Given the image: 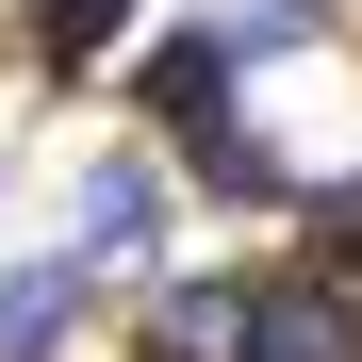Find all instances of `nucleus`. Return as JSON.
<instances>
[{
  "label": "nucleus",
  "mask_w": 362,
  "mask_h": 362,
  "mask_svg": "<svg viewBox=\"0 0 362 362\" xmlns=\"http://www.w3.org/2000/svg\"><path fill=\"white\" fill-rule=\"evenodd\" d=\"M230 99H247V66H230V33H214V17L148 49V132H198V115H230Z\"/></svg>",
  "instance_id": "nucleus-5"
},
{
  "label": "nucleus",
  "mask_w": 362,
  "mask_h": 362,
  "mask_svg": "<svg viewBox=\"0 0 362 362\" xmlns=\"http://www.w3.org/2000/svg\"><path fill=\"white\" fill-rule=\"evenodd\" d=\"M280 214H313V264H329V280H362V181H296Z\"/></svg>",
  "instance_id": "nucleus-8"
},
{
  "label": "nucleus",
  "mask_w": 362,
  "mask_h": 362,
  "mask_svg": "<svg viewBox=\"0 0 362 362\" xmlns=\"http://www.w3.org/2000/svg\"><path fill=\"white\" fill-rule=\"evenodd\" d=\"M230 362H362V280H247V313H230Z\"/></svg>",
  "instance_id": "nucleus-1"
},
{
  "label": "nucleus",
  "mask_w": 362,
  "mask_h": 362,
  "mask_svg": "<svg viewBox=\"0 0 362 362\" xmlns=\"http://www.w3.org/2000/svg\"><path fill=\"white\" fill-rule=\"evenodd\" d=\"M66 247L115 280V264H148L165 247V165H83V198H66Z\"/></svg>",
  "instance_id": "nucleus-4"
},
{
  "label": "nucleus",
  "mask_w": 362,
  "mask_h": 362,
  "mask_svg": "<svg viewBox=\"0 0 362 362\" xmlns=\"http://www.w3.org/2000/svg\"><path fill=\"white\" fill-rule=\"evenodd\" d=\"M230 313H247V280H165L148 296V362H230Z\"/></svg>",
  "instance_id": "nucleus-7"
},
{
  "label": "nucleus",
  "mask_w": 362,
  "mask_h": 362,
  "mask_svg": "<svg viewBox=\"0 0 362 362\" xmlns=\"http://www.w3.org/2000/svg\"><path fill=\"white\" fill-rule=\"evenodd\" d=\"M165 165L198 181V198H230V214H280V198H296V165L247 132V99H230V115H198V132H165Z\"/></svg>",
  "instance_id": "nucleus-3"
},
{
  "label": "nucleus",
  "mask_w": 362,
  "mask_h": 362,
  "mask_svg": "<svg viewBox=\"0 0 362 362\" xmlns=\"http://www.w3.org/2000/svg\"><path fill=\"white\" fill-rule=\"evenodd\" d=\"M99 313V264L83 247H49V264H0V362H66Z\"/></svg>",
  "instance_id": "nucleus-2"
},
{
  "label": "nucleus",
  "mask_w": 362,
  "mask_h": 362,
  "mask_svg": "<svg viewBox=\"0 0 362 362\" xmlns=\"http://www.w3.org/2000/svg\"><path fill=\"white\" fill-rule=\"evenodd\" d=\"M214 33H230V66H247V49H313V33H329V0H230Z\"/></svg>",
  "instance_id": "nucleus-9"
},
{
  "label": "nucleus",
  "mask_w": 362,
  "mask_h": 362,
  "mask_svg": "<svg viewBox=\"0 0 362 362\" xmlns=\"http://www.w3.org/2000/svg\"><path fill=\"white\" fill-rule=\"evenodd\" d=\"M115 33H132V0H33V17H17V66L33 83H83Z\"/></svg>",
  "instance_id": "nucleus-6"
}]
</instances>
